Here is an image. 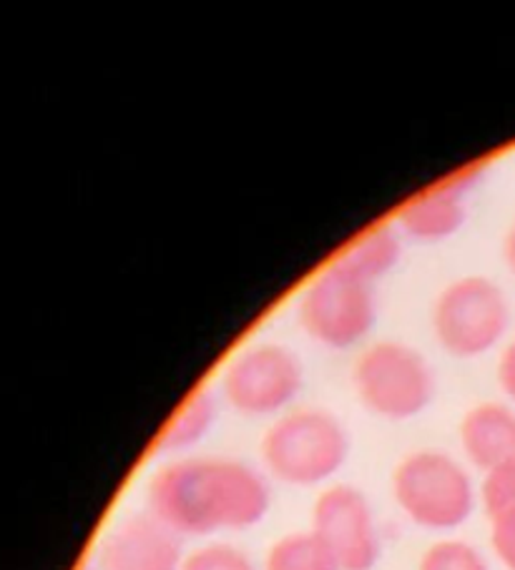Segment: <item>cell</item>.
Here are the masks:
<instances>
[{"label":"cell","instance_id":"ffe728a7","mask_svg":"<svg viewBox=\"0 0 515 570\" xmlns=\"http://www.w3.org/2000/svg\"><path fill=\"white\" fill-rule=\"evenodd\" d=\"M505 262H508V267L515 272V224L511 226L508 237H505Z\"/></svg>","mask_w":515,"mask_h":570},{"label":"cell","instance_id":"9c48e42d","mask_svg":"<svg viewBox=\"0 0 515 570\" xmlns=\"http://www.w3.org/2000/svg\"><path fill=\"white\" fill-rule=\"evenodd\" d=\"M182 538L152 513L124 518L98 550L101 570H182Z\"/></svg>","mask_w":515,"mask_h":570},{"label":"cell","instance_id":"e0dca14e","mask_svg":"<svg viewBox=\"0 0 515 570\" xmlns=\"http://www.w3.org/2000/svg\"><path fill=\"white\" fill-rule=\"evenodd\" d=\"M480 498L488 518L498 515L508 508H515V460L490 470V473H485Z\"/></svg>","mask_w":515,"mask_h":570},{"label":"cell","instance_id":"52a82bcc","mask_svg":"<svg viewBox=\"0 0 515 570\" xmlns=\"http://www.w3.org/2000/svg\"><path fill=\"white\" fill-rule=\"evenodd\" d=\"M304 387V367L280 342H254L226 362L222 395L246 417H280Z\"/></svg>","mask_w":515,"mask_h":570},{"label":"cell","instance_id":"5bb4252c","mask_svg":"<svg viewBox=\"0 0 515 570\" xmlns=\"http://www.w3.org/2000/svg\"><path fill=\"white\" fill-rule=\"evenodd\" d=\"M264 570H340L312 530L286 533L274 540L264 560Z\"/></svg>","mask_w":515,"mask_h":570},{"label":"cell","instance_id":"3957f363","mask_svg":"<svg viewBox=\"0 0 515 570\" xmlns=\"http://www.w3.org/2000/svg\"><path fill=\"white\" fill-rule=\"evenodd\" d=\"M392 498L415 525L435 533L460 528L475 510V488L458 460L440 450H415L392 473Z\"/></svg>","mask_w":515,"mask_h":570},{"label":"cell","instance_id":"2e32d148","mask_svg":"<svg viewBox=\"0 0 515 570\" xmlns=\"http://www.w3.org/2000/svg\"><path fill=\"white\" fill-rule=\"evenodd\" d=\"M182 570H256L242 548L230 543H206L184 556Z\"/></svg>","mask_w":515,"mask_h":570},{"label":"cell","instance_id":"30bf717a","mask_svg":"<svg viewBox=\"0 0 515 570\" xmlns=\"http://www.w3.org/2000/svg\"><path fill=\"white\" fill-rule=\"evenodd\" d=\"M465 189H468V176H460V179L445 181L415 196L398 214L400 229L410 239L425 244H438L455 237L465 224V216H468Z\"/></svg>","mask_w":515,"mask_h":570},{"label":"cell","instance_id":"8992f818","mask_svg":"<svg viewBox=\"0 0 515 570\" xmlns=\"http://www.w3.org/2000/svg\"><path fill=\"white\" fill-rule=\"evenodd\" d=\"M297 317L314 342L330 350H350L368 340L378 322L375 284L332 262L307 284Z\"/></svg>","mask_w":515,"mask_h":570},{"label":"cell","instance_id":"ac0fdd59","mask_svg":"<svg viewBox=\"0 0 515 570\" xmlns=\"http://www.w3.org/2000/svg\"><path fill=\"white\" fill-rule=\"evenodd\" d=\"M490 543L503 566L515 570V508L490 518Z\"/></svg>","mask_w":515,"mask_h":570},{"label":"cell","instance_id":"4fadbf2b","mask_svg":"<svg viewBox=\"0 0 515 570\" xmlns=\"http://www.w3.org/2000/svg\"><path fill=\"white\" fill-rule=\"evenodd\" d=\"M400 259V239L388 226H375L344 247L334 262L370 284H378Z\"/></svg>","mask_w":515,"mask_h":570},{"label":"cell","instance_id":"7a4b0ae2","mask_svg":"<svg viewBox=\"0 0 515 570\" xmlns=\"http://www.w3.org/2000/svg\"><path fill=\"white\" fill-rule=\"evenodd\" d=\"M348 430L332 412L294 407L276 417L262 438V460L270 473L294 488L332 480L348 463Z\"/></svg>","mask_w":515,"mask_h":570},{"label":"cell","instance_id":"ba28073f","mask_svg":"<svg viewBox=\"0 0 515 570\" xmlns=\"http://www.w3.org/2000/svg\"><path fill=\"white\" fill-rule=\"evenodd\" d=\"M310 530L340 570H372L382 556L370 500L352 485L322 490L314 500Z\"/></svg>","mask_w":515,"mask_h":570},{"label":"cell","instance_id":"7c38bea8","mask_svg":"<svg viewBox=\"0 0 515 570\" xmlns=\"http://www.w3.org/2000/svg\"><path fill=\"white\" fill-rule=\"evenodd\" d=\"M216 420V402L212 392L196 390L184 400V405L176 410V415L168 420L162 435L156 440V452L162 455H179L192 450L194 445L210 435Z\"/></svg>","mask_w":515,"mask_h":570},{"label":"cell","instance_id":"6da1fadb","mask_svg":"<svg viewBox=\"0 0 515 570\" xmlns=\"http://www.w3.org/2000/svg\"><path fill=\"white\" fill-rule=\"evenodd\" d=\"M148 513L179 538L250 530L270 513L264 475L234 458L168 460L146 485Z\"/></svg>","mask_w":515,"mask_h":570},{"label":"cell","instance_id":"d6986e66","mask_svg":"<svg viewBox=\"0 0 515 570\" xmlns=\"http://www.w3.org/2000/svg\"><path fill=\"white\" fill-rule=\"evenodd\" d=\"M498 382L505 395L515 402V337L505 345L498 362Z\"/></svg>","mask_w":515,"mask_h":570},{"label":"cell","instance_id":"5b68a950","mask_svg":"<svg viewBox=\"0 0 515 570\" xmlns=\"http://www.w3.org/2000/svg\"><path fill=\"white\" fill-rule=\"evenodd\" d=\"M430 324L450 357L473 360L501 345L511 324V304L493 279L468 274L440 289Z\"/></svg>","mask_w":515,"mask_h":570},{"label":"cell","instance_id":"9a60e30c","mask_svg":"<svg viewBox=\"0 0 515 570\" xmlns=\"http://www.w3.org/2000/svg\"><path fill=\"white\" fill-rule=\"evenodd\" d=\"M418 570H490L480 550L465 540H438L425 550Z\"/></svg>","mask_w":515,"mask_h":570},{"label":"cell","instance_id":"277c9868","mask_svg":"<svg viewBox=\"0 0 515 570\" xmlns=\"http://www.w3.org/2000/svg\"><path fill=\"white\" fill-rule=\"evenodd\" d=\"M354 395L382 420L418 417L435 397V372L418 350L398 340H380L352 365Z\"/></svg>","mask_w":515,"mask_h":570},{"label":"cell","instance_id":"8fae6325","mask_svg":"<svg viewBox=\"0 0 515 570\" xmlns=\"http://www.w3.org/2000/svg\"><path fill=\"white\" fill-rule=\"evenodd\" d=\"M458 438L465 458L490 473L515 460V410L503 402H480L465 412Z\"/></svg>","mask_w":515,"mask_h":570}]
</instances>
